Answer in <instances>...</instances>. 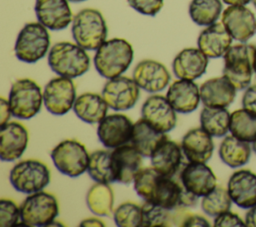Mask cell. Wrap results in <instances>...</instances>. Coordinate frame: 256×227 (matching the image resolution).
Here are the masks:
<instances>
[{
  "mask_svg": "<svg viewBox=\"0 0 256 227\" xmlns=\"http://www.w3.org/2000/svg\"><path fill=\"white\" fill-rule=\"evenodd\" d=\"M134 190L144 201H148L167 209L180 205L184 187L173 177L158 173L152 166L142 168L133 180Z\"/></svg>",
  "mask_w": 256,
  "mask_h": 227,
  "instance_id": "1",
  "label": "cell"
},
{
  "mask_svg": "<svg viewBox=\"0 0 256 227\" xmlns=\"http://www.w3.org/2000/svg\"><path fill=\"white\" fill-rule=\"evenodd\" d=\"M132 45L123 38L106 40L94 56V66L97 72L106 79L122 75L133 60Z\"/></svg>",
  "mask_w": 256,
  "mask_h": 227,
  "instance_id": "2",
  "label": "cell"
},
{
  "mask_svg": "<svg viewBox=\"0 0 256 227\" xmlns=\"http://www.w3.org/2000/svg\"><path fill=\"white\" fill-rule=\"evenodd\" d=\"M48 65L59 76L76 78L90 68V58L85 49L77 43L58 42L48 53Z\"/></svg>",
  "mask_w": 256,
  "mask_h": 227,
  "instance_id": "3",
  "label": "cell"
},
{
  "mask_svg": "<svg viewBox=\"0 0 256 227\" xmlns=\"http://www.w3.org/2000/svg\"><path fill=\"white\" fill-rule=\"evenodd\" d=\"M72 37L85 50H97L107 37L106 21L99 10L85 8L72 20Z\"/></svg>",
  "mask_w": 256,
  "mask_h": 227,
  "instance_id": "4",
  "label": "cell"
},
{
  "mask_svg": "<svg viewBox=\"0 0 256 227\" xmlns=\"http://www.w3.org/2000/svg\"><path fill=\"white\" fill-rule=\"evenodd\" d=\"M255 49V45L241 42L230 46L223 55V76L236 90L246 89L251 83Z\"/></svg>",
  "mask_w": 256,
  "mask_h": 227,
  "instance_id": "5",
  "label": "cell"
},
{
  "mask_svg": "<svg viewBox=\"0 0 256 227\" xmlns=\"http://www.w3.org/2000/svg\"><path fill=\"white\" fill-rule=\"evenodd\" d=\"M8 103L12 116L24 120L31 119L41 110L43 93L35 81L21 78L12 84Z\"/></svg>",
  "mask_w": 256,
  "mask_h": 227,
  "instance_id": "6",
  "label": "cell"
},
{
  "mask_svg": "<svg viewBox=\"0 0 256 227\" xmlns=\"http://www.w3.org/2000/svg\"><path fill=\"white\" fill-rule=\"evenodd\" d=\"M50 46V35L40 22H30L20 30L14 52L17 59L25 63H35L42 59Z\"/></svg>",
  "mask_w": 256,
  "mask_h": 227,
  "instance_id": "7",
  "label": "cell"
},
{
  "mask_svg": "<svg viewBox=\"0 0 256 227\" xmlns=\"http://www.w3.org/2000/svg\"><path fill=\"white\" fill-rule=\"evenodd\" d=\"M48 166L40 160H23L10 170L9 181L16 191L32 194L42 191L50 182Z\"/></svg>",
  "mask_w": 256,
  "mask_h": 227,
  "instance_id": "8",
  "label": "cell"
},
{
  "mask_svg": "<svg viewBox=\"0 0 256 227\" xmlns=\"http://www.w3.org/2000/svg\"><path fill=\"white\" fill-rule=\"evenodd\" d=\"M51 159L62 174L78 177L87 171L90 155L85 146L73 139H66L57 144L51 151Z\"/></svg>",
  "mask_w": 256,
  "mask_h": 227,
  "instance_id": "9",
  "label": "cell"
},
{
  "mask_svg": "<svg viewBox=\"0 0 256 227\" xmlns=\"http://www.w3.org/2000/svg\"><path fill=\"white\" fill-rule=\"evenodd\" d=\"M21 220L31 226H48L59 213L57 198L48 192L29 194L20 205Z\"/></svg>",
  "mask_w": 256,
  "mask_h": 227,
  "instance_id": "10",
  "label": "cell"
},
{
  "mask_svg": "<svg viewBox=\"0 0 256 227\" xmlns=\"http://www.w3.org/2000/svg\"><path fill=\"white\" fill-rule=\"evenodd\" d=\"M76 100V88L71 78L58 76L51 79L43 91V103L54 115H64L72 109Z\"/></svg>",
  "mask_w": 256,
  "mask_h": 227,
  "instance_id": "11",
  "label": "cell"
},
{
  "mask_svg": "<svg viewBox=\"0 0 256 227\" xmlns=\"http://www.w3.org/2000/svg\"><path fill=\"white\" fill-rule=\"evenodd\" d=\"M139 88L133 78L120 75L108 79L102 89V96L112 110L125 111L133 108L138 101Z\"/></svg>",
  "mask_w": 256,
  "mask_h": 227,
  "instance_id": "12",
  "label": "cell"
},
{
  "mask_svg": "<svg viewBox=\"0 0 256 227\" xmlns=\"http://www.w3.org/2000/svg\"><path fill=\"white\" fill-rule=\"evenodd\" d=\"M133 122L124 114H111L99 122L97 135L100 142L109 149H114L131 141Z\"/></svg>",
  "mask_w": 256,
  "mask_h": 227,
  "instance_id": "13",
  "label": "cell"
},
{
  "mask_svg": "<svg viewBox=\"0 0 256 227\" xmlns=\"http://www.w3.org/2000/svg\"><path fill=\"white\" fill-rule=\"evenodd\" d=\"M221 22L233 39L245 43L256 32L254 13L245 5H229L221 16Z\"/></svg>",
  "mask_w": 256,
  "mask_h": 227,
  "instance_id": "14",
  "label": "cell"
},
{
  "mask_svg": "<svg viewBox=\"0 0 256 227\" xmlns=\"http://www.w3.org/2000/svg\"><path fill=\"white\" fill-rule=\"evenodd\" d=\"M141 115L149 125L163 133L171 131L177 123L176 111L162 95L148 97L142 105Z\"/></svg>",
  "mask_w": 256,
  "mask_h": 227,
  "instance_id": "15",
  "label": "cell"
},
{
  "mask_svg": "<svg viewBox=\"0 0 256 227\" xmlns=\"http://www.w3.org/2000/svg\"><path fill=\"white\" fill-rule=\"evenodd\" d=\"M182 186L198 197H203L217 186V178L205 163L187 162L179 172Z\"/></svg>",
  "mask_w": 256,
  "mask_h": 227,
  "instance_id": "16",
  "label": "cell"
},
{
  "mask_svg": "<svg viewBox=\"0 0 256 227\" xmlns=\"http://www.w3.org/2000/svg\"><path fill=\"white\" fill-rule=\"evenodd\" d=\"M115 182L129 184L142 169L143 156L131 145L124 144L111 151Z\"/></svg>",
  "mask_w": 256,
  "mask_h": 227,
  "instance_id": "17",
  "label": "cell"
},
{
  "mask_svg": "<svg viewBox=\"0 0 256 227\" xmlns=\"http://www.w3.org/2000/svg\"><path fill=\"white\" fill-rule=\"evenodd\" d=\"M133 79L144 91L156 93L168 86L171 76L166 66L161 62L145 59L135 66Z\"/></svg>",
  "mask_w": 256,
  "mask_h": 227,
  "instance_id": "18",
  "label": "cell"
},
{
  "mask_svg": "<svg viewBox=\"0 0 256 227\" xmlns=\"http://www.w3.org/2000/svg\"><path fill=\"white\" fill-rule=\"evenodd\" d=\"M29 141L26 127L19 122H8L1 126L0 158L2 161H14L25 152Z\"/></svg>",
  "mask_w": 256,
  "mask_h": 227,
  "instance_id": "19",
  "label": "cell"
},
{
  "mask_svg": "<svg viewBox=\"0 0 256 227\" xmlns=\"http://www.w3.org/2000/svg\"><path fill=\"white\" fill-rule=\"evenodd\" d=\"M69 0H36L35 13L42 25L49 30L59 31L68 27L72 21Z\"/></svg>",
  "mask_w": 256,
  "mask_h": 227,
  "instance_id": "20",
  "label": "cell"
},
{
  "mask_svg": "<svg viewBox=\"0 0 256 227\" xmlns=\"http://www.w3.org/2000/svg\"><path fill=\"white\" fill-rule=\"evenodd\" d=\"M227 190L238 207H253L256 205V174L248 169L235 171L228 180Z\"/></svg>",
  "mask_w": 256,
  "mask_h": 227,
  "instance_id": "21",
  "label": "cell"
},
{
  "mask_svg": "<svg viewBox=\"0 0 256 227\" xmlns=\"http://www.w3.org/2000/svg\"><path fill=\"white\" fill-rule=\"evenodd\" d=\"M183 151L179 144L166 139L152 153L150 160L152 167L161 175L166 177H174L179 174L183 162Z\"/></svg>",
  "mask_w": 256,
  "mask_h": 227,
  "instance_id": "22",
  "label": "cell"
},
{
  "mask_svg": "<svg viewBox=\"0 0 256 227\" xmlns=\"http://www.w3.org/2000/svg\"><path fill=\"white\" fill-rule=\"evenodd\" d=\"M166 98L176 112L190 113L200 103V88L193 80L179 79L169 86Z\"/></svg>",
  "mask_w": 256,
  "mask_h": 227,
  "instance_id": "23",
  "label": "cell"
},
{
  "mask_svg": "<svg viewBox=\"0 0 256 227\" xmlns=\"http://www.w3.org/2000/svg\"><path fill=\"white\" fill-rule=\"evenodd\" d=\"M181 148L188 162L206 163L213 154L214 142L210 134L198 127L189 130L183 136Z\"/></svg>",
  "mask_w": 256,
  "mask_h": 227,
  "instance_id": "24",
  "label": "cell"
},
{
  "mask_svg": "<svg viewBox=\"0 0 256 227\" xmlns=\"http://www.w3.org/2000/svg\"><path fill=\"white\" fill-rule=\"evenodd\" d=\"M208 66V57L199 48L181 50L172 62V69L179 79L195 80L200 78Z\"/></svg>",
  "mask_w": 256,
  "mask_h": 227,
  "instance_id": "25",
  "label": "cell"
},
{
  "mask_svg": "<svg viewBox=\"0 0 256 227\" xmlns=\"http://www.w3.org/2000/svg\"><path fill=\"white\" fill-rule=\"evenodd\" d=\"M232 36L222 22L207 26L198 36V48L208 58H219L225 54L232 44Z\"/></svg>",
  "mask_w": 256,
  "mask_h": 227,
  "instance_id": "26",
  "label": "cell"
},
{
  "mask_svg": "<svg viewBox=\"0 0 256 227\" xmlns=\"http://www.w3.org/2000/svg\"><path fill=\"white\" fill-rule=\"evenodd\" d=\"M236 91L224 76L210 78L200 86L201 102L207 107L226 108L234 101Z\"/></svg>",
  "mask_w": 256,
  "mask_h": 227,
  "instance_id": "27",
  "label": "cell"
},
{
  "mask_svg": "<svg viewBox=\"0 0 256 227\" xmlns=\"http://www.w3.org/2000/svg\"><path fill=\"white\" fill-rule=\"evenodd\" d=\"M166 139L167 135L149 125L142 117L133 126L130 144L143 156L151 157L155 149Z\"/></svg>",
  "mask_w": 256,
  "mask_h": 227,
  "instance_id": "28",
  "label": "cell"
},
{
  "mask_svg": "<svg viewBox=\"0 0 256 227\" xmlns=\"http://www.w3.org/2000/svg\"><path fill=\"white\" fill-rule=\"evenodd\" d=\"M108 107L102 95L86 92L76 98L73 110L80 120L89 124H96L107 116Z\"/></svg>",
  "mask_w": 256,
  "mask_h": 227,
  "instance_id": "29",
  "label": "cell"
},
{
  "mask_svg": "<svg viewBox=\"0 0 256 227\" xmlns=\"http://www.w3.org/2000/svg\"><path fill=\"white\" fill-rule=\"evenodd\" d=\"M251 151L249 142L240 140L233 135H229L220 143L218 153L224 164L231 168H238L248 163Z\"/></svg>",
  "mask_w": 256,
  "mask_h": 227,
  "instance_id": "30",
  "label": "cell"
},
{
  "mask_svg": "<svg viewBox=\"0 0 256 227\" xmlns=\"http://www.w3.org/2000/svg\"><path fill=\"white\" fill-rule=\"evenodd\" d=\"M86 203L90 211L98 216H111L114 206V192L108 183L97 182L87 192Z\"/></svg>",
  "mask_w": 256,
  "mask_h": 227,
  "instance_id": "31",
  "label": "cell"
},
{
  "mask_svg": "<svg viewBox=\"0 0 256 227\" xmlns=\"http://www.w3.org/2000/svg\"><path fill=\"white\" fill-rule=\"evenodd\" d=\"M230 116L226 108L204 106L200 113L201 128L212 137H223L229 132Z\"/></svg>",
  "mask_w": 256,
  "mask_h": 227,
  "instance_id": "32",
  "label": "cell"
},
{
  "mask_svg": "<svg viewBox=\"0 0 256 227\" xmlns=\"http://www.w3.org/2000/svg\"><path fill=\"white\" fill-rule=\"evenodd\" d=\"M229 132L240 140L249 143L254 142L256 140V113L245 108L232 112Z\"/></svg>",
  "mask_w": 256,
  "mask_h": 227,
  "instance_id": "33",
  "label": "cell"
},
{
  "mask_svg": "<svg viewBox=\"0 0 256 227\" xmlns=\"http://www.w3.org/2000/svg\"><path fill=\"white\" fill-rule=\"evenodd\" d=\"M222 12L220 0H192L189 4V15L199 26H209L219 19Z\"/></svg>",
  "mask_w": 256,
  "mask_h": 227,
  "instance_id": "34",
  "label": "cell"
},
{
  "mask_svg": "<svg viewBox=\"0 0 256 227\" xmlns=\"http://www.w3.org/2000/svg\"><path fill=\"white\" fill-rule=\"evenodd\" d=\"M87 171L95 182L108 184L115 182L111 152L108 150H96L92 152L90 154Z\"/></svg>",
  "mask_w": 256,
  "mask_h": 227,
  "instance_id": "35",
  "label": "cell"
},
{
  "mask_svg": "<svg viewBox=\"0 0 256 227\" xmlns=\"http://www.w3.org/2000/svg\"><path fill=\"white\" fill-rule=\"evenodd\" d=\"M232 199L228 190L221 186H216L211 192L203 196L201 200L202 210L209 216H217L221 213L229 211Z\"/></svg>",
  "mask_w": 256,
  "mask_h": 227,
  "instance_id": "36",
  "label": "cell"
},
{
  "mask_svg": "<svg viewBox=\"0 0 256 227\" xmlns=\"http://www.w3.org/2000/svg\"><path fill=\"white\" fill-rule=\"evenodd\" d=\"M142 207V227L172 226V209L145 201Z\"/></svg>",
  "mask_w": 256,
  "mask_h": 227,
  "instance_id": "37",
  "label": "cell"
},
{
  "mask_svg": "<svg viewBox=\"0 0 256 227\" xmlns=\"http://www.w3.org/2000/svg\"><path fill=\"white\" fill-rule=\"evenodd\" d=\"M113 219L119 227H142V207L133 202H124L114 210Z\"/></svg>",
  "mask_w": 256,
  "mask_h": 227,
  "instance_id": "38",
  "label": "cell"
},
{
  "mask_svg": "<svg viewBox=\"0 0 256 227\" xmlns=\"http://www.w3.org/2000/svg\"><path fill=\"white\" fill-rule=\"evenodd\" d=\"M19 219H21L20 207H18L14 201L2 198L0 200V226H16Z\"/></svg>",
  "mask_w": 256,
  "mask_h": 227,
  "instance_id": "39",
  "label": "cell"
},
{
  "mask_svg": "<svg viewBox=\"0 0 256 227\" xmlns=\"http://www.w3.org/2000/svg\"><path fill=\"white\" fill-rule=\"evenodd\" d=\"M131 8L140 14L155 16L163 7L164 0H127Z\"/></svg>",
  "mask_w": 256,
  "mask_h": 227,
  "instance_id": "40",
  "label": "cell"
},
{
  "mask_svg": "<svg viewBox=\"0 0 256 227\" xmlns=\"http://www.w3.org/2000/svg\"><path fill=\"white\" fill-rule=\"evenodd\" d=\"M213 226L215 227H244L246 226L245 221H243L237 214L226 211L215 216L213 221Z\"/></svg>",
  "mask_w": 256,
  "mask_h": 227,
  "instance_id": "41",
  "label": "cell"
},
{
  "mask_svg": "<svg viewBox=\"0 0 256 227\" xmlns=\"http://www.w3.org/2000/svg\"><path fill=\"white\" fill-rule=\"evenodd\" d=\"M242 106L248 111L256 113V84L249 85L243 96H242Z\"/></svg>",
  "mask_w": 256,
  "mask_h": 227,
  "instance_id": "42",
  "label": "cell"
},
{
  "mask_svg": "<svg viewBox=\"0 0 256 227\" xmlns=\"http://www.w3.org/2000/svg\"><path fill=\"white\" fill-rule=\"evenodd\" d=\"M183 226L184 227H194V226H197V227H209L210 223H209V221L205 217H203L201 215H198V214L190 213L189 216L184 221Z\"/></svg>",
  "mask_w": 256,
  "mask_h": 227,
  "instance_id": "43",
  "label": "cell"
},
{
  "mask_svg": "<svg viewBox=\"0 0 256 227\" xmlns=\"http://www.w3.org/2000/svg\"><path fill=\"white\" fill-rule=\"evenodd\" d=\"M0 104H1L0 116H1V126H2L4 124L8 123L12 113H11V109H10L8 101H6L4 98L0 99Z\"/></svg>",
  "mask_w": 256,
  "mask_h": 227,
  "instance_id": "44",
  "label": "cell"
},
{
  "mask_svg": "<svg viewBox=\"0 0 256 227\" xmlns=\"http://www.w3.org/2000/svg\"><path fill=\"white\" fill-rule=\"evenodd\" d=\"M244 221L247 227H256V205L249 208Z\"/></svg>",
  "mask_w": 256,
  "mask_h": 227,
  "instance_id": "45",
  "label": "cell"
},
{
  "mask_svg": "<svg viewBox=\"0 0 256 227\" xmlns=\"http://www.w3.org/2000/svg\"><path fill=\"white\" fill-rule=\"evenodd\" d=\"M79 226L87 227V226H105L104 222L98 218H87L82 220L79 223Z\"/></svg>",
  "mask_w": 256,
  "mask_h": 227,
  "instance_id": "46",
  "label": "cell"
},
{
  "mask_svg": "<svg viewBox=\"0 0 256 227\" xmlns=\"http://www.w3.org/2000/svg\"><path fill=\"white\" fill-rule=\"evenodd\" d=\"M252 0H223L224 3L228 5H246Z\"/></svg>",
  "mask_w": 256,
  "mask_h": 227,
  "instance_id": "47",
  "label": "cell"
},
{
  "mask_svg": "<svg viewBox=\"0 0 256 227\" xmlns=\"http://www.w3.org/2000/svg\"><path fill=\"white\" fill-rule=\"evenodd\" d=\"M58 222H59V221H55V220H54V221H52L48 226H58V225L63 226V225H64V224H62V223H58Z\"/></svg>",
  "mask_w": 256,
  "mask_h": 227,
  "instance_id": "48",
  "label": "cell"
},
{
  "mask_svg": "<svg viewBox=\"0 0 256 227\" xmlns=\"http://www.w3.org/2000/svg\"><path fill=\"white\" fill-rule=\"evenodd\" d=\"M253 69H254V73L256 74V49H255V54H254V61H253Z\"/></svg>",
  "mask_w": 256,
  "mask_h": 227,
  "instance_id": "49",
  "label": "cell"
},
{
  "mask_svg": "<svg viewBox=\"0 0 256 227\" xmlns=\"http://www.w3.org/2000/svg\"><path fill=\"white\" fill-rule=\"evenodd\" d=\"M252 150L256 153V140L254 142H252Z\"/></svg>",
  "mask_w": 256,
  "mask_h": 227,
  "instance_id": "50",
  "label": "cell"
},
{
  "mask_svg": "<svg viewBox=\"0 0 256 227\" xmlns=\"http://www.w3.org/2000/svg\"><path fill=\"white\" fill-rule=\"evenodd\" d=\"M71 2H82V1H85V0H69Z\"/></svg>",
  "mask_w": 256,
  "mask_h": 227,
  "instance_id": "51",
  "label": "cell"
},
{
  "mask_svg": "<svg viewBox=\"0 0 256 227\" xmlns=\"http://www.w3.org/2000/svg\"><path fill=\"white\" fill-rule=\"evenodd\" d=\"M252 3H253V5H254V7L256 8V0H252Z\"/></svg>",
  "mask_w": 256,
  "mask_h": 227,
  "instance_id": "52",
  "label": "cell"
}]
</instances>
